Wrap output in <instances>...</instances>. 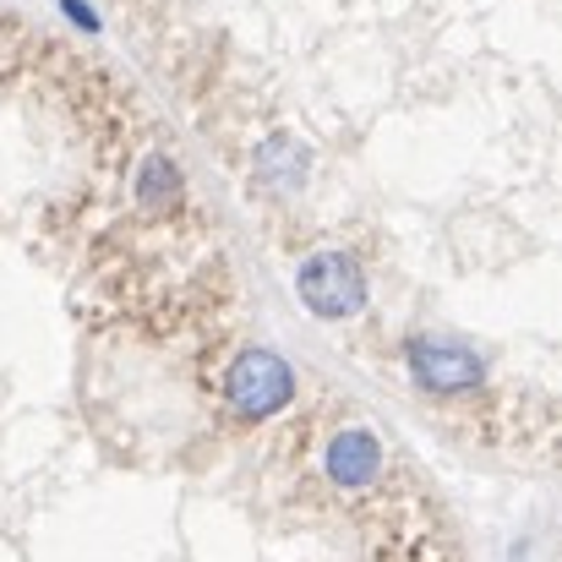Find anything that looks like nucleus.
I'll use <instances>...</instances> for the list:
<instances>
[{
    "label": "nucleus",
    "instance_id": "nucleus-2",
    "mask_svg": "<svg viewBox=\"0 0 562 562\" xmlns=\"http://www.w3.org/2000/svg\"><path fill=\"white\" fill-rule=\"evenodd\" d=\"M290 387H295V376H290V367H284L273 350H246V356L229 367V376H224L229 404H240L246 415L279 409V404L290 398Z\"/></svg>",
    "mask_w": 562,
    "mask_h": 562
},
{
    "label": "nucleus",
    "instance_id": "nucleus-1",
    "mask_svg": "<svg viewBox=\"0 0 562 562\" xmlns=\"http://www.w3.org/2000/svg\"><path fill=\"white\" fill-rule=\"evenodd\" d=\"M295 295L323 317V323H339V317H356L367 306V279L356 273V262L345 251H317L301 262L295 273Z\"/></svg>",
    "mask_w": 562,
    "mask_h": 562
},
{
    "label": "nucleus",
    "instance_id": "nucleus-3",
    "mask_svg": "<svg viewBox=\"0 0 562 562\" xmlns=\"http://www.w3.org/2000/svg\"><path fill=\"white\" fill-rule=\"evenodd\" d=\"M415 376L426 382V387H437V393H464L481 367H475V356L470 350H459V345H415Z\"/></svg>",
    "mask_w": 562,
    "mask_h": 562
}]
</instances>
